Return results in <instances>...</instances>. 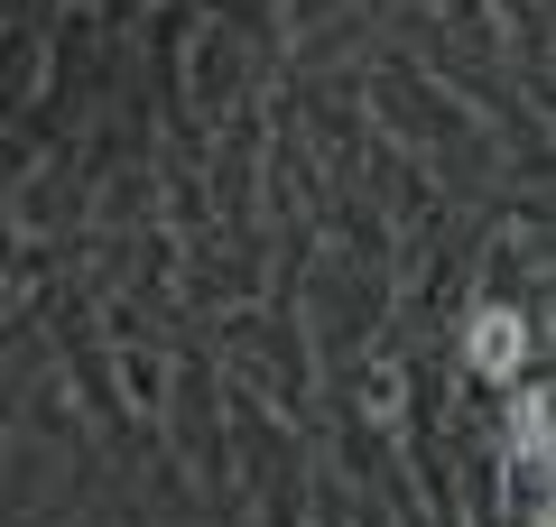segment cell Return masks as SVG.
<instances>
[{
  "mask_svg": "<svg viewBox=\"0 0 556 527\" xmlns=\"http://www.w3.org/2000/svg\"><path fill=\"white\" fill-rule=\"evenodd\" d=\"M464 361H473L482 380H510L519 361H529V324H519L510 306H482L473 324H464Z\"/></svg>",
  "mask_w": 556,
  "mask_h": 527,
  "instance_id": "1",
  "label": "cell"
},
{
  "mask_svg": "<svg viewBox=\"0 0 556 527\" xmlns=\"http://www.w3.org/2000/svg\"><path fill=\"white\" fill-rule=\"evenodd\" d=\"M519 453H529V463H547V398H519Z\"/></svg>",
  "mask_w": 556,
  "mask_h": 527,
  "instance_id": "2",
  "label": "cell"
}]
</instances>
